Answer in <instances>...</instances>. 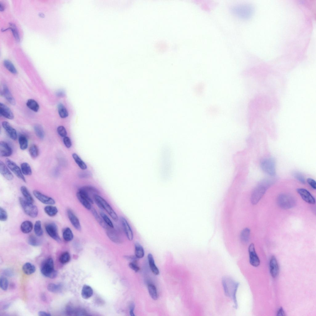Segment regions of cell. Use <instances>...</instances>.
<instances>
[{"instance_id": "obj_1", "label": "cell", "mask_w": 316, "mask_h": 316, "mask_svg": "<svg viewBox=\"0 0 316 316\" xmlns=\"http://www.w3.org/2000/svg\"><path fill=\"white\" fill-rule=\"evenodd\" d=\"M222 283L226 296L231 298L235 304L234 307L237 308L238 304L236 293L239 283L229 276L223 277Z\"/></svg>"}, {"instance_id": "obj_2", "label": "cell", "mask_w": 316, "mask_h": 316, "mask_svg": "<svg viewBox=\"0 0 316 316\" xmlns=\"http://www.w3.org/2000/svg\"><path fill=\"white\" fill-rule=\"evenodd\" d=\"M163 150L160 159V170L163 174V178H166L168 177L171 170V159L170 151L168 147L163 148Z\"/></svg>"}, {"instance_id": "obj_3", "label": "cell", "mask_w": 316, "mask_h": 316, "mask_svg": "<svg viewBox=\"0 0 316 316\" xmlns=\"http://www.w3.org/2000/svg\"><path fill=\"white\" fill-rule=\"evenodd\" d=\"M40 271L44 276L53 279L56 277L57 272L54 269L52 259L48 258L44 260L41 264Z\"/></svg>"}, {"instance_id": "obj_4", "label": "cell", "mask_w": 316, "mask_h": 316, "mask_svg": "<svg viewBox=\"0 0 316 316\" xmlns=\"http://www.w3.org/2000/svg\"><path fill=\"white\" fill-rule=\"evenodd\" d=\"M94 199L100 208L105 210L114 221L118 220V218L116 213L103 198L98 194H96L94 196Z\"/></svg>"}, {"instance_id": "obj_5", "label": "cell", "mask_w": 316, "mask_h": 316, "mask_svg": "<svg viewBox=\"0 0 316 316\" xmlns=\"http://www.w3.org/2000/svg\"><path fill=\"white\" fill-rule=\"evenodd\" d=\"M270 184V182L264 181L260 183L255 189L252 194L251 198L252 204H256L258 202L264 194Z\"/></svg>"}, {"instance_id": "obj_6", "label": "cell", "mask_w": 316, "mask_h": 316, "mask_svg": "<svg viewBox=\"0 0 316 316\" xmlns=\"http://www.w3.org/2000/svg\"><path fill=\"white\" fill-rule=\"evenodd\" d=\"M277 203L281 208L287 209L294 206L296 202L295 199L291 195L286 193H282L278 197Z\"/></svg>"}, {"instance_id": "obj_7", "label": "cell", "mask_w": 316, "mask_h": 316, "mask_svg": "<svg viewBox=\"0 0 316 316\" xmlns=\"http://www.w3.org/2000/svg\"><path fill=\"white\" fill-rule=\"evenodd\" d=\"M19 200L20 205L27 215L33 218L37 216L38 210L36 206L21 197L19 198Z\"/></svg>"}, {"instance_id": "obj_8", "label": "cell", "mask_w": 316, "mask_h": 316, "mask_svg": "<svg viewBox=\"0 0 316 316\" xmlns=\"http://www.w3.org/2000/svg\"><path fill=\"white\" fill-rule=\"evenodd\" d=\"M260 167L263 171L270 176H273L276 174L275 162L271 158H265L260 163Z\"/></svg>"}, {"instance_id": "obj_9", "label": "cell", "mask_w": 316, "mask_h": 316, "mask_svg": "<svg viewBox=\"0 0 316 316\" xmlns=\"http://www.w3.org/2000/svg\"><path fill=\"white\" fill-rule=\"evenodd\" d=\"M5 163L8 168L19 178L26 182V179L23 174L21 169L13 161L8 158L6 159Z\"/></svg>"}, {"instance_id": "obj_10", "label": "cell", "mask_w": 316, "mask_h": 316, "mask_svg": "<svg viewBox=\"0 0 316 316\" xmlns=\"http://www.w3.org/2000/svg\"><path fill=\"white\" fill-rule=\"evenodd\" d=\"M46 232L48 235L56 241L60 242V238L59 235L57 227L54 223L51 222L46 224L45 226Z\"/></svg>"}, {"instance_id": "obj_11", "label": "cell", "mask_w": 316, "mask_h": 316, "mask_svg": "<svg viewBox=\"0 0 316 316\" xmlns=\"http://www.w3.org/2000/svg\"><path fill=\"white\" fill-rule=\"evenodd\" d=\"M248 252L250 264L254 267L258 266L260 264V260L256 252L253 243H252L249 246Z\"/></svg>"}, {"instance_id": "obj_12", "label": "cell", "mask_w": 316, "mask_h": 316, "mask_svg": "<svg viewBox=\"0 0 316 316\" xmlns=\"http://www.w3.org/2000/svg\"><path fill=\"white\" fill-rule=\"evenodd\" d=\"M33 193L35 197L44 204L53 205L55 203V201L53 198L43 194L37 190H34Z\"/></svg>"}, {"instance_id": "obj_13", "label": "cell", "mask_w": 316, "mask_h": 316, "mask_svg": "<svg viewBox=\"0 0 316 316\" xmlns=\"http://www.w3.org/2000/svg\"><path fill=\"white\" fill-rule=\"evenodd\" d=\"M297 191L302 198L306 202L310 204L315 203V198L307 190L303 188H298Z\"/></svg>"}, {"instance_id": "obj_14", "label": "cell", "mask_w": 316, "mask_h": 316, "mask_svg": "<svg viewBox=\"0 0 316 316\" xmlns=\"http://www.w3.org/2000/svg\"><path fill=\"white\" fill-rule=\"evenodd\" d=\"M67 213L68 217L73 226L77 230L81 231V227L79 221L73 212L70 209L67 210Z\"/></svg>"}, {"instance_id": "obj_15", "label": "cell", "mask_w": 316, "mask_h": 316, "mask_svg": "<svg viewBox=\"0 0 316 316\" xmlns=\"http://www.w3.org/2000/svg\"><path fill=\"white\" fill-rule=\"evenodd\" d=\"M12 153L11 147L6 142L1 141L0 142V155L3 157L10 156Z\"/></svg>"}, {"instance_id": "obj_16", "label": "cell", "mask_w": 316, "mask_h": 316, "mask_svg": "<svg viewBox=\"0 0 316 316\" xmlns=\"http://www.w3.org/2000/svg\"><path fill=\"white\" fill-rule=\"evenodd\" d=\"M121 222L124 231L128 239L131 241L133 239L132 230L126 219L123 217L120 218Z\"/></svg>"}, {"instance_id": "obj_17", "label": "cell", "mask_w": 316, "mask_h": 316, "mask_svg": "<svg viewBox=\"0 0 316 316\" xmlns=\"http://www.w3.org/2000/svg\"><path fill=\"white\" fill-rule=\"evenodd\" d=\"M2 126L10 139L14 140L17 139L16 131L8 122L3 121L2 123Z\"/></svg>"}, {"instance_id": "obj_18", "label": "cell", "mask_w": 316, "mask_h": 316, "mask_svg": "<svg viewBox=\"0 0 316 316\" xmlns=\"http://www.w3.org/2000/svg\"><path fill=\"white\" fill-rule=\"evenodd\" d=\"M270 273L273 278L277 276L279 273V266L274 256H272L270 261Z\"/></svg>"}, {"instance_id": "obj_19", "label": "cell", "mask_w": 316, "mask_h": 316, "mask_svg": "<svg viewBox=\"0 0 316 316\" xmlns=\"http://www.w3.org/2000/svg\"><path fill=\"white\" fill-rule=\"evenodd\" d=\"M0 173L1 174L6 180H12L14 176L8 168V167L2 161H0Z\"/></svg>"}, {"instance_id": "obj_20", "label": "cell", "mask_w": 316, "mask_h": 316, "mask_svg": "<svg viewBox=\"0 0 316 316\" xmlns=\"http://www.w3.org/2000/svg\"><path fill=\"white\" fill-rule=\"evenodd\" d=\"M0 114L4 117L10 119L14 118V114L10 109L4 104L0 103Z\"/></svg>"}, {"instance_id": "obj_21", "label": "cell", "mask_w": 316, "mask_h": 316, "mask_svg": "<svg viewBox=\"0 0 316 316\" xmlns=\"http://www.w3.org/2000/svg\"><path fill=\"white\" fill-rule=\"evenodd\" d=\"M232 12L239 17H245L246 16L247 7L243 5H236L233 6L231 9Z\"/></svg>"}, {"instance_id": "obj_22", "label": "cell", "mask_w": 316, "mask_h": 316, "mask_svg": "<svg viewBox=\"0 0 316 316\" xmlns=\"http://www.w3.org/2000/svg\"><path fill=\"white\" fill-rule=\"evenodd\" d=\"M106 234L109 238L113 242L119 243L121 240L116 232L113 228L109 227L106 229Z\"/></svg>"}, {"instance_id": "obj_23", "label": "cell", "mask_w": 316, "mask_h": 316, "mask_svg": "<svg viewBox=\"0 0 316 316\" xmlns=\"http://www.w3.org/2000/svg\"><path fill=\"white\" fill-rule=\"evenodd\" d=\"M77 197L78 199L85 208L88 210L91 209V203L79 191L77 193Z\"/></svg>"}, {"instance_id": "obj_24", "label": "cell", "mask_w": 316, "mask_h": 316, "mask_svg": "<svg viewBox=\"0 0 316 316\" xmlns=\"http://www.w3.org/2000/svg\"><path fill=\"white\" fill-rule=\"evenodd\" d=\"M33 228L32 223L30 221L26 220L23 222L20 226L21 231L24 234L30 232Z\"/></svg>"}, {"instance_id": "obj_25", "label": "cell", "mask_w": 316, "mask_h": 316, "mask_svg": "<svg viewBox=\"0 0 316 316\" xmlns=\"http://www.w3.org/2000/svg\"><path fill=\"white\" fill-rule=\"evenodd\" d=\"M3 94L6 100L11 105L15 104V100L10 92L9 89L6 85L3 86Z\"/></svg>"}, {"instance_id": "obj_26", "label": "cell", "mask_w": 316, "mask_h": 316, "mask_svg": "<svg viewBox=\"0 0 316 316\" xmlns=\"http://www.w3.org/2000/svg\"><path fill=\"white\" fill-rule=\"evenodd\" d=\"M93 292V290L90 286L85 285L82 288L81 295L83 298L87 299L92 296Z\"/></svg>"}, {"instance_id": "obj_27", "label": "cell", "mask_w": 316, "mask_h": 316, "mask_svg": "<svg viewBox=\"0 0 316 316\" xmlns=\"http://www.w3.org/2000/svg\"><path fill=\"white\" fill-rule=\"evenodd\" d=\"M250 234V230L249 228H245L243 229L240 235L241 241L244 243H247L249 240Z\"/></svg>"}, {"instance_id": "obj_28", "label": "cell", "mask_w": 316, "mask_h": 316, "mask_svg": "<svg viewBox=\"0 0 316 316\" xmlns=\"http://www.w3.org/2000/svg\"><path fill=\"white\" fill-rule=\"evenodd\" d=\"M148 260L150 269L153 273L155 275L159 274V271L154 262V260L152 255L149 253L148 255Z\"/></svg>"}, {"instance_id": "obj_29", "label": "cell", "mask_w": 316, "mask_h": 316, "mask_svg": "<svg viewBox=\"0 0 316 316\" xmlns=\"http://www.w3.org/2000/svg\"><path fill=\"white\" fill-rule=\"evenodd\" d=\"M20 189L25 199L27 201L33 203L34 202L33 198L27 187L24 186H22L20 187Z\"/></svg>"}, {"instance_id": "obj_30", "label": "cell", "mask_w": 316, "mask_h": 316, "mask_svg": "<svg viewBox=\"0 0 316 316\" xmlns=\"http://www.w3.org/2000/svg\"><path fill=\"white\" fill-rule=\"evenodd\" d=\"M22 269L24 273L27 275H29L34 273L35 271L36 268L34 265L28 262L23 265Z\"/></svg>"}, {"instance_id": "obj_31", "label": "cell", "mask_w": 316, "mask_h": 316, "mask_svg": "<svg viewBox=\"0 0 316 316\" xmlns=\"http://www.w3.org/2000/svg\"><path fill=\"white\" fill-rule=\"evenodd\" d=\"M91 211L96 220L102 227L106 229L110 227L105 222L101 216L100 217L99 215L95 209L92 208Z\"/></svg>"}, {"instance_id": "obj_32", "label": "cell", "mask_w": 316, "mask_h": 316, "mask_svg": "<svg viewBox=\"0 0 316 316\" xmlns=\"http://www.w3.org/2000/svg\"><path fill=\"white\" fill-rule=\"evenodd\" d=\"M62 235L64 239L67 242L71 241L73 238V232L69 227H66L64 230Z\"/></svg>"}, {"instance_id": "obj_33", "label": "cell", "mask_w": 316, "mask_h": 316, "mask_svg": "<svg viewBox=\"0 0 316 316\" xmlns=\"http://www.w3.org/2000/svg\"><path fill=\"white\" fill-rule=\"evenodd\" d=\"M45 213L50 217H53L57 214L58 210L54 206L49 205L46 206L44 209Z\"/></svg>"}, {"instance_id": "obj_34", "label": "cell", "mask_w": 316, "mask_h": 316, "mask_svg": "<svg viewBox=\"0 0 316 316\" xmlns=\"http://www.w3.org/2000/svg\"><path fill=\"white\" fill-rule=\"evenodd\" d=\"M135 256L138 258H143L144 256V252L142 246L138 243H135Z\"/></svg>"}, {"instance_id": "obj_35", "label": "cell", "mask_w": 316, "mask_h": 316, "mask_svg": "<svg viewBox=\"0 0 316 316\" xmlns=\"http://www.w3.org/2000/svg\"><path fill=\"white\" fill-rule=\"evenodd\" d=\"M27 106L32 110L37 112L39 109V106L38 103L34 100L29 99L27 102Z\"/></svg>"}, {"instance_id": "obj_36", "label": "cell", "mask_w": 316, "mask_h": 316, "mask_svg": "<svg viewBox=\"0 0 316 316\" xmlns=\"http://www.w3.org/2000/svg\"><path fill=\"white\" fill-rule=\"evenodd\" d=\"M18 140L20 148L23 150L26 149L28 146V141L27 137L24 135H21L19 136Z\"/></svg>"}, {"instance_id": "obj_37", "label": "cell", "mask_w": 316, "mask_h": 316, "mask_svg": "<svg viewBox=\"0 0 316 316\" xmlns=\"http://www.w3.org/2000/svg\"><path fill=\"white\" fill-rule=\"evenodd\" d=\"M21 169L23 174L26 176L31 175L32 170L29 164L27 162H23L21 164Z\"/></svg>"}, {"instance_id": "obj_38", "label": "cell", "mask_w": 316, "mask_h": 316, "mask_svg": "<svg viewBox=\"0 0 316 316\" xmlns=\"http://www.w3.org/2000/svg\"><path fill=\"white\" fill-rule=\"evenodd\" d=\"M72 157L75 162L81 169L85 170L87 168L86 165L77 154H73Z\"/></svg>"}, {"instance_id": "obj_39", "label": "cell", "mask_w": 316, "mask_h": 316, "mask_svg": "<svg viewBox=\"0 0 316 316\" xmlns=\"http://www.w3.org/2000/svg\"><path fill=\"white\" fill-rule=\"evenodd\" d=\"M34 130L37 136L40 139H43L44 137V132L42 126L38 124L34 126Z\"/></svg>"}, {"instance_id": "obj_40", "label": "cell", "mask_w": 316, "mask_h": 316, "mask_svg": "<svg viewBox=\"0 0 316 316\" xmlns=\"http://www.w3.org/2000/svg\"><path fill=\"white\" fill-rule=\"evenodd\" d=\"M34 231L35 234L38 236H40L43 235V231L41 227V222L40 220L35 222L34 226Z\"/></svg>"}, {"instance_id": "obj_41", "label": "cell", "mask_w": 316, "mask_h": 316, "mask_svg": "<svg viewBox=\"0 0 316 316\" xmlns=\"http://www.w3.org/2000/svg\"><path fill=\"white\" fill-rule=\"evenodd\" d=\"M5 67L10 72L13 74H16L17 71L13 64L9 60H5L3 61Z\"/></svg>"}, {"instance_id": "obj_42", "label": "cell", "mask_w": 316, "mask_h": 316, "mask_svg": "<svg viewBox=\"0 0 316 316\" xmlns=\"http://www.w3.org/2000/svg\"><path fill=\"white\" fill-rule=\"evenodd\" d=\"M58 109L59 114L61 118H65L68 117V112L63 104L59 103L58 105Z\"/></svg>"}, {"instance_id": "obj_43", "label": "cell", "mask_w": 316, "mask_h": 316, "mask_svg": "<svg viewBox=\"0 0 316 316\" xmlns=\"http://www.w3.org/2000/svg\"><path fill=\"white\" fill-rule=\"evenodd\" d=\"M29 151L30 156L33 158H36L39 155L38 148L35 144H33L30 146Z\"/></svg>"}, {"instance_id": "obj_44", "label": "cell", "mask_w": 316, "mask_h": 316, "mask_svg": "<svg viewBox=\"0 0 316 316\" xmlns=\"http://www.w3.org/2000/svg\"><path fill=\"white\" fill-rule=\"evenodd\" d=\"M62 286L60 284H56L54 283H50L47 286L48 290L52 293H57L60 291L62 289Z\"/></svg>"}, {"instance_id": "obj_45", "label": "cell", "mask_w": 316, "mask_h": 316, "mask_svg": "<svg viewBox=\"0 0 316 316\" xmlns=\"http://www.w3.org/2000/svg\"><path fill=\"white\" fill-rule=\"evenodd\" d=\"M148 289L149 294L152 299L154 300L157 299L158 295L155 286L152 284H149L148 286Z\"/></svg>"}, {"instance_id": "obj_46", "label": "cell", "mask_w": 316, "mask_h": 316, "mask_svg": "<svg viewBox=\"0 0 316 316\" xmlns=\"http://www.w3.org/2000/svg\"><path fill=\"white\" fill-rule=\"evenodd\" d=\"M28 243L33 246H37L40 245V241L36 236L34 235H30L27 240Z\"/></svg>"}, {"instance_id": "obj_47", "label": "cell", "mask_w": 316, "mask_h": 316, "mask_svg": "<svg viewBox=\"0 0 316 316\" xmlns=\"http://www.w3.org/2000/svg\"><path fill=\"white\" fill-rule=\"evenodd\" d=\"M70 256L69 253L66 252L61 255L59 258V260L61 263L64 264L68 262L70 260Z\"/></svg>"}, {"instance_id": "obj_48", "label": "cell", "mask_w": 316, "mask_h": 316, "mask_svg": "<svg viewBox=\"0 0 316 316\" xmlns=\"http://www.w3.org/2000/svg\"><path fill=\"white\" fill-rule=\"evenodd\" d=\"M100 213L101 217L107 225L111 228H114V226L113 222L103 212H101Z\"/></svg>"}, {"instance_id": "obj_49", "label": "cell", "mask_w": 316, "mask_h": 316, "mask_svg": "<svg viewBox=\"0 0 316 316\" xmlns=\"http://www.w3.org/2000/svg\"><path fill=\"white\" fill-rule=\"evenodd\" d=\"M8 285V281L7 278L4 276L1 277L0 279L1 288L4 290H6L7 289Z\"/></svg>"}, {"instance_id": "obj_50", "label": "cell", "mask_w": 316, "mask_h": 316, "mask_svg": "<svg viewBox=\"0 0 316 316\" xmlns=\"http://www.w3.org/2000/svg\"><path fill=\"white\" fill-rule=\"evenodd\" d=\"M10 25L11 26V27L10 28L11 29L14 37L17 42H19L20 40L19 36L15 25L12 23L10 24Z\"/></svg>"}, {"instance_id": "obj_51", "label": "cell", "mask_w": 316, "mask_h": 316, "mask_svg": "<svg viewBox=\"0 0 316 316\" xmlns=\"http://www.w3.org/2000/svg\"><path fill=\"white\" fill-rule=\"evenodd\" d=\"M8 218V214L6 211L2 208L0 207V220L2 221H6Z\"/></svg>"}, {"instance_id": "obj_52", "label": "cell", "mask_w": 316, "mask_h": 316, "mask_svg": "<svg viewBox=\"0 0 316 316\" xmlns=\"http://www.w3.org/2000/svg\"><path fill=\"white\" fill-rule=\"evenodd\" d=\"M57 131L59 135L62 137L64 138L67 135L66 130L63 126H59L57 128Z\"/></svg>"}, {"instance_id": "obj_53", "label": "cell", "mask_w": 316, "mask_h": 316, "mask_svg": "<svg viewBox=\"0 0 316 316\" xmlns=\"http://www.w3.org/2000/svg\"><path fill=\"white\" fill-rule=\"evenodd\" d=\"M294 177L298 181L302 184L305 183V179L302 175L298 172L295 173L293 174Z\"/></svg>"}, {"instance_id": "obj_54", "label": "cell", "mask_w": 316, "mask_h": 316, "mask_svg": "<svg viewBox=\"0 0 316 316\" xmlns=\"http://www.w3.org/2000/svg\"><path fill=\"white\" fill-rule=\"evenodd\" d=\"M63 141L64 143L65 146L68 148H70L72 146V143L70 138L66 136L63 139Z\"/></svg>"}, {"instance_id": "obj_55", "label": "cell", "mask_w": 316, "mask_h": 316, "mask_svg": "<svg viewBox=\"0 0 316 316\" xmlns=\"http://www.w3.org/2000/svg\"><path fill=\"white\" fill-rule=\"evenodd\" d=\"M307 181L308 183L313 189H316V182L314 180L311 178H308L307 180Z\"/></svg>"}, {"instance_id": "obj_56", "label": "cell", "mask_w": 316, "mask_h": 316, "mask_svg": "<svg viewBox=\"0 0 316 316\" xmlns=\"http://www.w3.org/2000/svg\"><path fill=\"white\" fill-rule=\"evenodd\" d=\"M129 266L135 272H138L139 270V267L135 262L130 263L129 264Z\"/></svg>"}, {"instance_id": "obj_57", "label": "cell", "mask_w": 316, "mask_h": 316, "mask_svg": "<svg viewBox=\"0 0 316 316\" xmlns=\"http://www.w3.org/2000/svg\"><path fill=\"white\" fill-rule=\"evenodd\" d=\"M77 315H86V313L85 310L82 309H79L75 312Z\"/></svg>"}, {"instance_id": "obj_58", "label": "cell", "mask_w": 316, "mask_h": 316, "mask_svg": "<svg viewBox=\"0 0 316 316\" xmlns=\"http://www.w3.org/2000/svg\"><path fill=\"white\" fill-rule=\"evenodd\" d=\"M277 315L279 316H284L285 315V312L282 307H281L279 309L277 313Z\"/></svg>"}, {"instance_id": "obj_59", "label": "cell", "mask_w": 316, "mask_h": 316, "mask_svg": "<svg viewBox=\"0 0 316 316\" xmlns=\"http://www.w3.org/2000/svg\"><path fill=\"white\" fill-rule=\"evenodd\" d=\"M135 308V305L133 303L131 304L130 306V314L131 316H135L134 310Z\"/></svg>"}, {"instance_id": "obj_60", "label": "cell", "mask_w": 316, "mask_h": 316, "mask_svg": "<svg viewBox=\"0 0 316 316\" xmlns=\"http://www.w3.org/2000/svg\"><path fill=\"white\" fill-rule=\"evenodd\" d=\"M38 315L40 316H49L51 315L49 313L43 311H39L38 313Z\"/></svg>"}, {"instance_id": "obj_61", "label": "cell", "mask_w": 316, "mask_h": 316, "mask_svg": "<svg viewBox=\"0 0 316 316\" xmlns=\"http://www.w3.org/2000/svg\"><path fill=\"white\" fill-rule=\"evenodd\" d=\"M5 272V274L7 276H10L12 274L11 271L10 270L8 269L6 270Z\"/></svg>"}, {"instance_id": "obj_62", "label": "cell", "mask_w": 316, "mask_h": 316, "mask_svg": "<svg viewBox=\"0 0 316 316\" xmlns=\"http://www.w3.org/2000/svg\"><path fill=\"white\" fill-rule=\"evenodd\" d=\"M5 9L4 4L1 2L0 1V10L3 11Z\"/></svg>"}]
</instances>
